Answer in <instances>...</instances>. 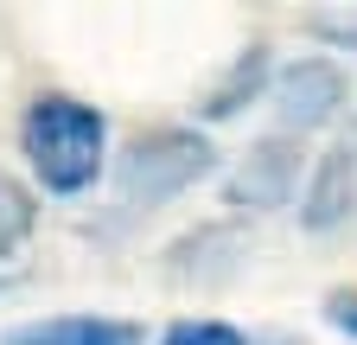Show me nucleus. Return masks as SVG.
Returning a JSON list of instances; mask_svg holds the SVG:
<instances>
[{
    "instance_id": "1",
    "label": "nucleus",
    "mask_w": 357,
    "mask_h": 345,
    "mask_svg": "<svg viewBox=\"0 0 357 345\" xmlns=\"http://www.w3.org/2000/svg\"><path fill=\"white\" fill-rule=\"evenodd\" d=\"M20 154H26L32 179L52 198H83L89 186L102 179V166H109V122H102L96 103L45 90V96L26 103Z\"/></svg>"
},
{
    "instance_id": "6",
    "label": "nucleus",
    "mask_w": 357,
    "mask_h": 345,
    "mask_svg": "<svg viewBox=\"0 0 357 345\" xmlns=\"http://www.w3.org/2000/svg\"><path fill=\"white\" fill-rule=\"evenodd\" d=\"M249 256V230H243V218H217V224H198V230H185L160 263H166V275L172 281H223L236 263Z\"/></svg>"
},
{
    "instance_id": "10",
    "label": "nucleus",
    "mask_w": 357,
    "mask_h": 345,
    "mask_svg": "<svg viewBox=\"0 0 357 345\" xmlns=\"http://www.w3.org/2000/svg\"><path fill=\"white\" fill-rule=\"evenodd\" d=\"M160 345H249V332H236L230 320H172Z\"/></svg>"
},
{
    "instance_id": "4",
    "label": "nucleus",
    "mask_w": 357,
    "mask_h": 345,
    "mask_svg": "<svg viewBox=\"0 0 357 345\" xmlns=\"http://www.w3.org/2000/svg\"><path fill=\"white\" fill-rule=\"evenodd\" d=\"M300 166H306V147L275 128V135H261V141L230 166V179H223V205H230L236 218H261V211L294 205V192H300Z\"/></svg>"
},
{
    "instance_id": "3",
    "label": "nucleus",
    "mask_w": 357,
    "mask_h": 345,
    "mask_svg": "<svg viewBox=\"0 0 357 345\" xmlns=\"http://www.w3.org/2000/svg\"><path fill=\"white\" fill-rule=\"evenodd\" d=\"M344 103H351V77H344V64L326 58V52L281 64L275 83H268V109H275L281 135H294V141L312 135V128H326V122H338Z\"/></svg>"
},
{
    "instance_id": "9",
    "label": "nucleus",
    "mask_w": 357,
    "mask_h": 345,
    "mask_svg": "<svg viewBox=\"0 0 357 345\" xmlns=\"http://www.w3.org/2000/svg\"><path fill=\"white\" fill-rule=\"evenodd\" d=\"M32 224H38V198L13 179V172H0V263L32 237Z\"/></svg>"
},
{
    "instance_id": "5",
    "label": "nucleus",
    "mask_w": 357,
    "mask_h": 345,
    "mask_svg": "<svg viewBox=\"0 0 357 345\" xmlns=\"http://www.w3.org/2000/svg\"><path fill=\"white\" fill-rule=\"evenodd\" d=\"M357 218V128L338 135L319 160L306 166V192H300V230L326 237Z\"/></svg>"
},
{
    "instance_id": "11",
    "label": "nucleus",
    "mask_w": 357,
    "mask_h": 345,
    "mask_svg": "<svg viewBox=\"0 0 357 345\" xmlns=\"http://www.w3.org/2000/svg\"><path fill=\"white\" fill-rule=\"evenodd\" d=\"M326 326L357 339V288H338V294H326Z\"/></svg>"
},
{
    "instance_id": "7",
    "label": "nucleus",
    "mask_w": 357,
    "mask_h": 345,
    "mask_svg": "<svg viewBox=\"0 0 357 345\" xmlns=\"http://www.w3.org/2000/svg\"><path fill=\"white\" fill-rule=\"evenodd\" d=\"M0 345H147V332L115 314H52V320L7 326Z\"/></svg>"
},
{
    "instance_id": "12",
    "label": "nucleus",
    "mask_w": 357,
    "mask_h": 345,
    "mask_svg": "<svg viewBox=\"0 0 357 345\" xmlns=\"http://www.w3.org/2000/svg\"><path fill=\"white\" fill-rule=\"evenodd\" d=\"M312 38H332V45L357 52V20H332V13H312Z\"/></svg>"
},
{
    "instance_id": "8",
    "label": "nucleus",
    "mask_w": 357,
    "mask_h": 345,
    "mask_svg": "<svg viewBox=\"0 0 357 345\" xmlns=\"http://www.w3.org/2000/svg\"><path fill=\"white\" fill-rule=\"evenodd\" d=\"M268 83H275V52H268V45H249V52H236L230 71H223L211 90H204L198 115H204V122H236L249 103L268 96Z\"/></svg>"
},
{
    "instance_id": "2",
    "label": "nucleus",
    "mask_w": 357,
    "mask_h": 345,
    "mask_svg": "<svg viewBox=\"0 0 357 345\" xmlns=\"http://www.w3.org/2000/svg\"><path fill=\"white\" fill-rule=\"evenodd\" d=\"M211 166H217V147L204 128H147L115 154V192L128 211H153L192 192L198 179H211Z\"/></svg>"
}]
</instances>
